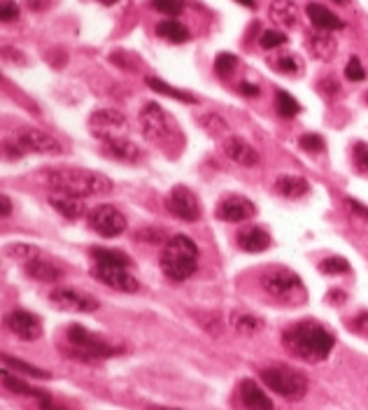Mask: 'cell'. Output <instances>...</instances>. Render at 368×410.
Wrapping results in <instances>:
<instances>
[{
	"instance_id": "816d5d0a",
	"label": "cell",
	"mask_w": 368,
	"mask_h": 410,
	"mask_svg": "<svg viewBox=\"0 0 368 410\" xmlns=\"http://www.w3.org/2000/svg\"><path fill=\"white\" fill-rule=\"evenodd\" d=\"M42 410H65V408H58V406H54L52 401H47V403H42Z\"/></svg>"
},
{
	"instance_id": "3957f363",
	"label": "cell",
	"mask_w": 368,
	"mask_h": 410,
	"mask_svg": "<svg viewBox=\"0 0 368 410\" xmlns=\"http://www.w3.org/2000/svg\"><path fill=\"white\" fill-rule=\"evenodd\" d=\"M198 247L189 236H177L168 238L164 243V250H161L159 257V266L164 270V275L168 280L182 282L186 277H191L198 268Z\"/></svg>"
},
{
	"instance_id": "e0dca14e",
	"label": "cell",
	"mask_w": 368,
	"mask_h": 410,
	"mask_svg": "<svg viewBox=\"0 0 368 410\" xmlns=\"http://www.w3.org/2000/svg\"><path fill=\"white\" fill-rule=\"evenodd\" d=\"M105 144V152L117 161H124V164H138L142 159V152L136 142H131L129 138L124 136H114V138H105L102 140Z\"/></svg>"
},
{
	"instance_id": "f5cc1de1",
	"label": "cell",
	"mask_w": 368,
	"mask_h": 410,
	"mask_svg": "<svg viewBox=\"0 0 368 410\" xmlns=\"http://www.w3.org/2000/svg\"><path fill=\"white\" fill-rule=\"evenodd\" d=\"M235 3H240V5H245V8H255V0H235Z\"/></svg>"
},
{
	"instance_id": "1f68e13d",
	"label": "cell",
	"mask_w": 368,
	"mask_h": 410,
	"mask_svg": "<svg viewBox=\"0 0 368 410\" xmlns=\"http://www.w3.org/2000/svg\"><path fill=\"white\" fill-rule=\"evenodd\" d=\"M5 257L14 259V261H21V263H28L31 259L40 257V250L31 243H12L8 250H5Z\"/></svg>"
},
{
	"instance_id": "f907efd6",
	"label": "cell",
	"mask_w": 368,
	"mask_h": 410,
	"mask_svg": "<svg viewBox=\"0 0 368 410\" xmlns=\"http://www.w3.org/2000/svg\"><path fill=\"white\" fill-rule=\"evenodd\" d=\"M329 299H331V303H338L340 299H345V294H343V292H331Z\"/></svg>"
},
{
	"instance_id": "ab89813d",
	"label": "cell",
	"mask_w": 368,
	"mask_h": 410,
	"mask_svg": "<svg viewBox=\"0 0 368 410\" xmlns=\"http://www.w3.org/2000/svg\"><path fill=\"white\" fill-rule=\"evenodd\" d=\"M299 144H301V149H305V152L317 154L324 149V138L317 136V133H305V136L299 138Z\"/></svg>"
},
{
	"instance_id": "d6986e66",
	"label": "cell",
	"mask_w": 368,
	"mask_h": 410,
	"mask_svg": "<svg viewBox=\"0 0 368 410\" xmlns=\"http://www.w3.org/2000/svg\"><path fill=\"white\" fill-rule=\"evenodd\" d=\"M238 247L245 252H252V255H257V252H263L270 247V236L263 228L259 226H245L238 231Z\"/></svg>"
},
{
	"instance_id": "ee69618b",
	"label": "cell",
	"mask_w": 368,
	"mask_h": 410,
	"mask_svg": "<svg viewBox=\"0 0 368 410\" xmlns=\"http://www.w3.org/2000/svg\"><path fill=\"white\" fill-rule=\"evenodd\" d=\"M17 17H19V8H17L12 0H5V3L0 5V19H3V21H14Z\"/></svg>"
},
{
	"instance_id": "7bdbcfd3",
	"label": "cell",
	"mask_w": 368,
	"mask_h": 410,
	"mask_svg": "<svg viewBox=\"0 0 368 410\" xmlns=\"http://www.w3.org/2000/svg\"><path fill=\"white\" fill-rule=\"evenodd\" d=\"M136 240H140V243H149V245H159L161 240H164V233L159 231V228H140V231L136 233Z\"/></svg>"
},
{
	"instance_id": "bcb514c9",
	"label": "cell",
	"mask_w": 368,
	"mask_h": 410,
	"mask_svg": "<svg viewBox=\"0 0 368 410\" xmlns=\"http://www.w3.org/2000/svg\"><path fill=\"white\" fill-rule=\"evenodd\" d=\"M317 89L322 91L324 96H329V98H334V96L338 94V84L331 80V77H327V80H322L317 84Z\"/></svg>"
},
{
	"instance_id": "4316f807",
	"label": "cell",
	"mask_w": 368,
	"mask_h": 410,
	"mask_svg": "<svg viewBox=\"0 0 368 410\" xmlns=\"http://www.w3.org/2000/svg\"><path fill=\"white\" fill-rule=\"evenodd\" d=\"M3 385H5V389L14 391V394H26V396H33V399H38L40 403L52 401V399H50V394H47V391H42V389H35V387H31V385H28V382H23V380L14 378V376H10L8 371H3Z\"/></svg>"
},
{
	"instance_id": "f35d334b",
	"label": "cell",
	"mask_w": 368,
	"mask_h": 410,
	"mask_svg": "<svg viewBox=\"0 0 368 410\" xmlns=\"http://www.w3.org/2000/svg\"><path fill=\"white\" fill-rule=\"evenodd\" d=\"M287 42V35L282 31H263L261 38H259V45L263 50H275V47H282Z\"/></svg>"
},
{
	"instance_id": "9c48e42d",
	"label": "cell",
	"mask_w": 368,
	"mask_h": 410,
	"mask_svg": "<svg viewBox=\"0 0 368 410\" xmlns=\"http://www.w3.org/2000/svg\"><path fill=\"white\" fill-rule=\"evenodd\" d=\"M17 144L21 149H28V152L35 154H52V156H61L65 149L58 138H54L47 131L40 129H21L17 131Z\"/></svg>"
},
{
	"instance_id": "b9f144b4",
	"label": "cell",
	"mask_w": 368,
	"mask_h": 410,
	"mask_svg": "<svg viewBox=\"0 0 368 410\" xmlns=\"http://www.w3.org/2000/svg\"><path fill=\"white\" fill-rule=\"evenodd\" d=\"M345 77H347L349 82H361L366 77V70H364V65H361L359 56H352L347 61V65H345Z\"/></svg>"
},
{
	"instance_id": "74e56055",
	"label": "cell",
	"mask_w": 368,
	"mask_h": 410,
	"mask_svg": "<svg viewBox=\"0 0 368 410\" xmlns=\"http://www.w3.org/2000/svg\"><path fill=\"white\" fill-rule=\"evenodd\" d=\"M235 65H238V58L228 52H221L219 56L215 58V70L219 72V77H228L235 70Z\"/></svg>"
},
{
	"instance_id": "e575fe53",
	"label": "cell",
	"mask_w": 368,
	"mask_h": 410,
	"mask_svg": "<svg viewBox=\"0 0 368 410\" xmlns=\"http://www.w3.org/2000/svg\"><path fill=\"white\" fill-rule=\"evenodd\" d=\"M270 65L275 70L285 72V75H296V72H301V63L294 54H277V56L270 58Z\"/></svg>"
},
{
	"instance_id": "277c9868",
	"label": "cell",
	"mask_w": 368,
	"mask_h": 410,
	"mask_svg": "<svg viewBox=\"0 0 368 410\" xmlns=\"http://www.w3.org/2000/svg\"><path fill=\"white\" fill-rule=\"evenodd\" d=\"M261 380L270 391L280 394L282 399L301 401L307 394V378L301 371L287 369V366H270V369H263Z\"/></svg>"
},
{
	"instance_id": "7a4b0ae2",
	"label": "cell",
	"mask_w": 368,
	"mask_h": 410,
	"mask_svg": "<svg viewBox=\"0 0 368 410\" xmlns=\"http://www.w3.org/2000/svg\"><path fill=\"white\" fill-rule=\"evenodd\" d=\"M47 184L56 194L72 198L100 196L112 191V180L102 173L89 171V168H54L47 173Z\"/></svg>"
},
{
	"instance_id": "7402d4cb",
	"label": "cell",
	"mask_w": 368,
	"mask_h": 410,
	"mask_svg": "<svg viewBox=\"0 0 368 410\" xmlns=\"http://www.w3.org/2000/svg\"><path fill=\"white\" fill-rule=\"evenodd\" d=\"M268 14L280 28H294L299 19V10L294 0H273L268 8Z\"/></svg>"
},
{
	"instance_id": "f1b7e54d",
	"label": "cell",
	"mask_w": 368,
	"mask_h": 410,
	"mask_svg": "<svg viewBox=\"0 0 368 410\" xmlns=\"http://www.w3.org/2000/svg\"><path fill=\"white\" fill-rule=\"evenodd\" d=\"M91 257L96 259V263H105V266H131V257L124 255L119 250H107V247H94Z\"/></svg>"
},
{
	"instance_id": "d6a6232c",
	"label": "cell",
	"mask_w": 368,
	"mask_h": 410,
	"mask_svg": "<svg viewBox=\"0 0 368 410\" xmlns=\"http://www.w3.org/2000/svg\"><path fill=\"white\" fill-rule=\"evenodd\" d=\"M231 324H233V329L243 336H252L263 329V322L257 315H233Z\"/></svg>"
},
{
	"instance_id": "8fae6325",
	"label": "cell",
	"mask_w": 368,
	"mask_h": 410,
	"mask_svg": "<svg viewBox=\"0 0 368 410\" xmlns=\"http://www.w3.org/2000/svg\"><path fill=\"white\" fill-rule=\"evenodd\" d=\"M91 275L105 287L114 289V292H126L133 294L140 289V282L136 280V275H131L126 266H105V263H96Z\"/></svg>"
},
{
	"instance_id": "44dd1931",
	"label": "cell",
	"mask_w": 368,
	"mask_h": 410,
	"mask_svg": "<svg viewBox=\"0 0 368 410\" xmlns=\"http://www.w3.org/2000/svg\"><path fill=\"white\" fill-rule=\"evenodd\" d=\"M307 19H310L312 26L319 28V31H340V28L345 26V21H343L340 17H336L331 10L317 3L307 5Z\"/></svg>"
},
{
	"instance_id": "db71d44e",
	"label": "cell",
	"mask_w": 368,
	"mask_h": 410,
	"mask_svg": "<svg viewBox=\"0 0 368 410\" xmlns=\"http://www.w3.org/2000/svg\"><path fill=\"white\" fill-rule=\"evenodd\" d=\"M98 3H100V5H114L117 0H98Z\"/></svg>"
},
{
	"instance_id": "2e32d148",
	"label": "cell",
	"mask_w": 368,
	"mask_h": 410,
	"mask_svg": "<svg viewBox=\"0 0 368 410\" xmlns=\"http://www.w3.org/2000/svg\"><path fill=\"white\" fill-rule=\"evenodd\" d=\"M221 149H224L226 159H231L233 164L238 166H245V168H255L259 166V161H261V156L255 147H252L250 142L243 140V138H226L224 144H221Z\"/></svg>"
},
{
	"instance_id": "cb8c5ba5",
	"label": "cell",
	"mask_w": 368,
	"mask_h": 410,
	"mask_svg": "<svg viewBox=\"0 0 368 410\" xmlns=\"http://www.w3.org/2000/svg\"><path fill=\"white\" fill-rule=\"evenodd\" d=\"M50 203L65 217V219H80V217L87 215V205H84L80 198H72L65 194H54L50 198Z\"/></svg>"
},
{
	"instance_id": "c3c4849f",
	"label": "cell",
	"mask_w": 368,
	"mask_h": 410,
	"mask_svg": "<svg viewBox=\"0 0 368 410\" xmlns=\"http://www.w3.org/2000/svg\"><path fill=\"white\" fill-rule=\"evenodd\" d=\"M26 3H28V8L35 10V12H40V10L47 8V0H26Z\"/></svg>"
},
{
	"instance_id": "5bb4252c",
	"label": "cell",
	"mask_w": 368,
	"mask_h": 410,
	"mask_svg": "<svg viewBox=\"0 0 368 410\" xmlns=\"http://www.w3.org/2000/svg\"><path fill=\"white\" fill-rule=\"evenodd\" d=\"M255 215H257L255 203H252L250 198L238 196V194L226 196L224 201L217 205V217H219V219H224V222H233V224H235V222L252 219Z\"/></svg>"
},
{
	"instance_id": "4dcf8cb0",
	"label": "cell",
	"mask_w": 368,
	"mask_h": 410,
	"mask_svg": "<svg viewBox=\"0 0 368 410\" xmlns=\"http://www.w3.org/2000/svg\"><path fill=\"white\" fill-rule=\"evenodd\" d=\"M275 112L280 114L282 119H292V117H296V114L301 112V102L294 98L292 94L277 91L275 94Z\"/></svg>"
},
{
	"instance_id": "9a60e30c",
	"label": "cell",
	"mask_w": 368,
	"mask_h": 410,
	"mask_svg": "<svg viewBox=\"0 0 368 410\" xmlns=\"http://www.w3.org/2000/svg\"><path fill=\"white\" fill-rule=\"evenodd\" d=\"M5 324H8L12 334L19 336L21 341H38L42 336V324H40V319L33 315V312L14 310V312H10V315H8Z\"/></svg>"
},
{
	"instance_id": "836d02e7",
	"label": "cell",
	"mask_w": 368,
	"mask_h": 410,
	"mask_svg": "<svg viewBox=\"0 0 368 410\" xmlns=\"http://www.w3.org/2000/svg\"><path fill=\"white\" fill-rule=\"evenodd\" d=\"M3 361H5V366H10V369H14L19 373H26V376H31V378H38V380H50L52 378L50 371H42V369H38V366H31V364H26V361L8 357V354L3 357Z\"/></svg>"
},
{
	"instance_id": "603a6c76",
	"label": "cell",
	"mask_w": 368,
	"mask_h": 410,
	"mask_svg": "<svg viewBox=\"0 0 368 410\" xmlns=\"http://www.w3.org/2000/svg\"><path fill=\"white\" fill-rule=\"evenodd\" d=\"M275 189L280 196L294 201V198H303L307 194V189H310V184H307V180L299 177V175H280L275 180Z\"/></svg>"
},
{
	"instance_id": "f6af8a7d",
	"label": "cell",
	"mask_w": 368,
	"mask_h": 410,
	"mask_svg": "<svg viewBox=\"0 0 368 410\" xmlns=\"http://www.w3.org/2000/svg\"><path fill=\"white\" fill-rule=\"evenodd\" d=\"M345 208H347L352 215L361 217V219H368V205L359 203V201H354V198H345Z\"/></svg>"
},
{
	"instance_id": "f546056e",
	"label": "cell",
	"mask_w": 368,
	"mask_h": 410,
	"mask_svg": "<svg viewBox=\"0 0 368 410\" xmlns=\"http://www.w3.org/2000/svg\"><path fill=\"white\" fill-rule=\"evenodd\" d=\"M198 126H201L203 131H208L210 136H224L228 131V124L224 117H219L217 112H203L198 114Z\"/></svg>"
},
{
	"instance_id": "ac0fdd59",
	"label": "cell",
	"mask_w": 368,
	"mask_h": 410,
	"mask_svg": "<svg viewBox=\"0 0 368 410\" xmlns=\"http://www.w3.org/2000/svg\"><path fill=\"white\" fill-rule=\"evenodd\" d=\"M240 401H243V406L247 410H273V401H270V396L263 391L255 380L245 378L243 382H240Z\"/></svg>"
},
{
	"instance_id": "8992f818",
	"label": "cell",
	"mask_w": 368,
	"mask_h": 410,
	"mask_svg": "<svg viewBox=\"0 0 368 410\" xmlns=\"http://www.w3.org/2000/svg\"><path fill=\"white\" fill-rule=\"evenodd\" d=\"M142 136L152 142H166L175 136V126L168 117V112L159 102H144L140 110Z\"/></svg>"
},
{
	"instance_id": "11a10c76",
	"label": "cell",
	"mask_w": 368,
	"mask_h": 410,
	"mask_svg": "<svg viewBox=\"0 0 368 410\" xmlns=\"http://www.w3.org/2000/svg\"><path fill=\"white\" fill-rule=\"evenodd\" d=\"M334 3H336V5H347L349 0H334Z\"/></svg>"
},
{
	"instance_id": "6da1fadb",
	"label": "cell",
	"mask_w": 368,
	"mask_h": 410,
	"mask_svg": "<svg viewBox=\"0 0 368 410\" xmlns=\"http://www.w3.org/2000/svg\"><path fill=\"white\" fill-rule=\"evenodd\" d=\"M282 345L289 349V354L307 361V364H322V361L329 359L336 338L317 319H301V322L285 329Z\"/></svg>"
},
{
	"instance_id": "52a82bcc",
	"label": "cell",
	"mask_w": 368,
	"mask_h": 410,
	"mask_svg": "<svg viewBox=\"0 0 368 410\" xmlns=\"http://www.w3.org/2000/svg\"><path fill=\"white\" fill-rule=\"evenodd\" d=\"M89 226L102 238H117L126 231V217L112 203H102L89 213Z\"/></svg>"
},
{
	"instance_id": "d590c367",
	"label": "cell",
	"mask_w": 368,
	"mask_h": 410,
	"mask_svg": "<svg viewBox=\"0 0 368 410\" xmlns=\"http://www.w3.org/2000/svg\"><path fill=\"white\" fill-rule=\"evenodd\" d=\"M149 5H152L156 12L166 14V17H180V14H182V10H184L182 0H149Z\"/></svg>"
},
{
	"instance_id": "ba28073f",
	"label": "cell",
	"mask_w": 368,
	"mask_h": 410,
	"mask_svg": "<svg viewBox=\"0 0 368 410\" xmlns=\"http://www.w3.org/2000/svg\"><path fill=\"white\" fill-rule=\"evenodd\" d=\"M259 285L263 287V292L270 294V296H289L292 292H296L301 287V277L289 268L282 266H273L266 268L259 277Z\"/></svg>"
},
{
	"instance_id": "4fadbf2b",
	"label": "cell",
	"mask_w": 368,
	"mask_h": 410,
	"mask_svg": "<svg viewBox=\"0 0 368 410\" xmlns=\"http://www.w3.org/2000/svg\"><path fill=\"white\" fill-rule=\"evenodd\" d=\"M89 126H91L94 136L105 140V138L122 136L124 131L129 129V119L119 110H96L91 117H89Z\"/></svg>"
},
{
	"instance_id": "484cf974",
	"label": "cell",
	"mask_w": 368,
	"mask_h": 410,
	"mask_svg": "<svg viewBox=\"0 0 368 410\" xmlns=\"http://www.w3.org/2000/svg\"><path fill=\"white\" fill-rule=\"evenodd\" d=\"M156 35H159V38H164V40H168V42H173V45H184V42L191 38L189 28L182 26V23H180L177 19L161 21L159 26H156Z\"/></svg>"
},
{
	"instance_id": "60d3db41",
	"label": "cell",
	"mask_w": 368,
	"mask_h": 410,
	"mask_svg": "<svg viewBox=\"0 0 368 410\" xmlns=\"http://www.w3.org/2000/svg\"><path fill=\"white\" fill-rule=\"evenodd\" d=\"M352 161L357 166V171L366 173L368 171V144L366 142H357L352 147Z\"/></svg>"
},
{
	"instance_id": "ffe728a7",
	"label": "cell",
	"mask_w": 368,
	"mask_h": 410,
	"mask_svg": "<svg viewBox=\"0 0 368 410\" xmlns=\"http://www.w3.org/2000/svg\"><path fill=\"white\" fill-rule=\"evenodd\" d=\"M23 270H26V275L33 277L35 282H56V280H61V275H63L56 263L50 261V259H42V257H35L28 263H23Z\"/></svg>"
},
{
	"instance_id": "d4e9b609",
	"label": "cell",
	"mask_w": 368,
	"mask_h": 410,
	"mask_svg": "<svg viewBox=\"0 0 368 410\" xmlns=\"http://www.w3.org/2000/svg\"><path fill=\"white\" fill-rule=\"evenodd\" d=\"M310 52L315 54L317 58H322V61H331V58L336 56V50H338V45H336V40L331 38L329 31H322V33H312L310 35Z\"/></svg>"
},
{
	"instance_id": "7c38bea8",
	"label": "cell",
	"mask_w": 368,
	"mask_h": 410,
	"mask_svg": "<svg viewBox=\"0 0 368 410\" xmlns=\"http://www.w3.org/2000/svg\"><path fill=\"white\" fill-rule=\"evenodd\" d=\"M50 299L58 310H65V312H94V310H98V305H100L94 296L82 294V292L70 289V287L54 289Z\"/></svg>"
},
{
	"instance_id": "30bf717a",
	"label": "cell",
	"mask_w": 368,
	"mask_h": 410,
	"mask_svg": "<svg viewBox=\"0 0 368 410\" xmlns=\"http://www.w3.org/2000/svg\"><path fill=\"white\" fill-rule=\"evenodd\" d=\"M166 208L173 217L184 222H196L201 217V203H198L196 194L182 184L173 186V191L166 198Z\"/></svg>"
},
{
	"instance_id": "9f6ffc18",
	"label": "cell",
	"mask_w": 368,
	"mask_h": 410,
	"mask_svg": "<svg viewBox=\"0 0 368 410\" xmlns=\"http://www.w3.org/2000/svg\"><path fill=\"white\" fill-rule=\"evenodd\" d=\"M156 410H177V408H156Z\"/></svg>"
},
{
	"instance_id": "7dc6e473",
	"label": "cell",
	"mask_w": 368,
	"mask_h": 410,
	"mask_svg": "<svg viewBox=\"0 0 368 410\" xmlns=\"http://www.w3.org/2000/svg\"><path fill=\"white\" fill-rule=\"evenodd\" d=\"M238 91L243 94V96H247V98H257V96L261 94V91H259L257 84H250V82H240L238 84Z\"/></svg>"
},
{
	"instance_id": "83f0119b",
	"label": "cell",
	"mask_w": 368,
	"mask_h": 410,
	"mask_svg": "<svg viewBox=\"0 0 368 410\" xmlns=\"http://www.w3.org/2000/svg\"><path fill=\"white\" fill-rule=\"evenodd\" d=\"M144 82H147V87L152 89V91L164 94V96H168V98H175V100H180V102H186V105L196 102V98H194L191 94L180 91V89H175V87H171V84H166L164 80H159V77H147Z\"/></svg>"
},
{
	"instance_id": "681fc988",
	"label": "cell",
	"mask_w": 368,
	"mask_h": 410,
	"mask_svg": "<svg viewBox=\"0 0 368 410\" xmlns=\"http://www.w3.org/2000/svg\"><path fill=\"white\" fill-rule=\"evenodd\" d=\"M0 201H3V217H8V215L12 213V203H10V198H8V196H3V198H0Z\"/></svg>"
},
{
	"instance_id": "5b68a950",
	"label": "cell",
	"mask_w": 368,
	"mask_h": 410,
	"mask_svg": "<svg viewBox=\"0 0 368 410\" xmlns=\"http://www.w3.org/2000/svg\"><path fill=\"white\" fill-rule=\"evenodd\" d=\"M68 343L75 347V352L70 357L82 359V361H96V359H105V357H114L117 354V347L107 345L100 336L91 334L80 324H72L68 329Z\"/></svg>"
},
{
	"instance_id": "8d00e7d4",
	"label": "cell",
	"mask_w": 368,
	"mask_h": 410,
	"mask_svg": "<svg viewBox=\"0 0 368 410\" xmlns=\"http://www.w3.org/2000/svg\"><path fill=\"white\" fill-rule=\"evenodd\" d=\"M319 270H322V273H329V275L347 273L349 263H347V259H343V257H329V259H324V261L319 263Z\"/></svg>"
}]
</instances>
